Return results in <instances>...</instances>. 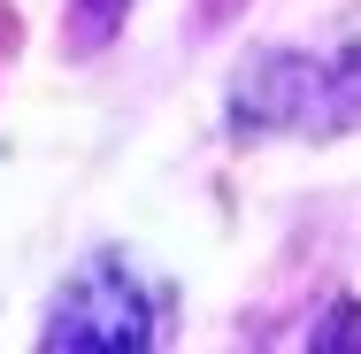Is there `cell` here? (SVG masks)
Masks as SVG:
<instances>
[{
	"mask_svg": "<svg viewBox=\"0 0 361 354\" xmlns=\"http://www.w3.org/2000/svg\"><path fill=\"white\" fill-rule=\"evenodd\" d=\"M47 347H154V300H146L116 262H92V270L54 300Z\"/></svg>",
	"mask_w": 361,
	"mask_h": 354,
	"instance_id": "cell-1",
	"label": "cell"
}]
</instances>
